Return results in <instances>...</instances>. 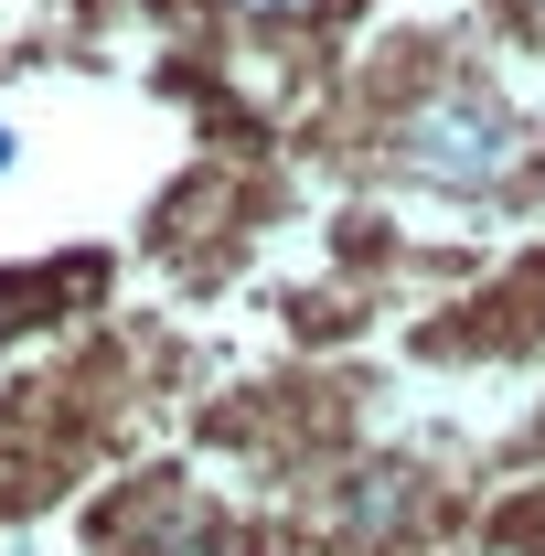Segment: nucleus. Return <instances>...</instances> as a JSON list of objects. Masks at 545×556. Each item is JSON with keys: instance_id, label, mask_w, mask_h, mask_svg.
<instances>
[{"instance_id": "obj_3", "label": "nucleus", "mask_w": 545, "mask_h": 556, "mask_svg": "<svg viewBox=\"0 0 545 556\" xmlns=\"http://www.w3.org/2000/svg\"><path fill=\"white\" fill-rule=\"evenodd\" d=\"M11 161H22V139H11V129H0V172H11Z\"/></svg>"}, {"instance_id": "obj_1", "label": "nucleus", "mask_w": 545, "mask_h": 556, "mask_svg": "<svg viewBox=\"0 0 545 556\" xmlns=\"http://www.w3.org/2000/svg\"><path fill=\"white\" fill-rule=\"evenodd\" d=\"M385 150H396V172L439 182V193H503V182L535 161V129H524V108H503L492 86L439 75V86H417L407 108L385 118Z\"/></svg>"}, {"instance_id": "obj_4", "label": "nucleus", "mask_w": 545, "mask_h": 556, "mask_svg": "<svg viewBox=\"0 0 545 556\" xmlns=\"http://www.w3.org/2000/svg\"><path fill=\"white\" fill-rule=\"evenodd\" d=\"M0 321H11V289H0Z\"/></svg>"}, {"instance_id": "obj_2", "label": "nucleus", "mask_w": 545, "mask_h": 556, "mask_svg": "<svg viewBox=\"0 0 545 556\" xmlns=\"http://www.w3.org/2000/svg\"><path fill=\"white\" fill-rule=\"evenodd\" d=\"M236 11H310V0H236Z\"/></svg>"}, {"instance_id": "obj_5", "label": "nucleus", "mask_w": 545, "mask_h": 556, "mask_svg": "<svg viewBox=\"0 0 545 556\" xmlns=\"http://www.w3.org/2000/svg\"><path fill=\"white\" fill-rule=\"evenodd\" d=\"M524 11H535V22H545V0H524Z\"/></svg>"}]
</instances>
